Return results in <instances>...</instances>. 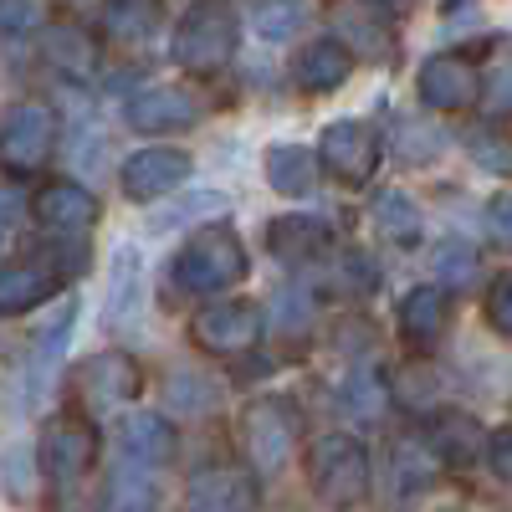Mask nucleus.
Instances as JSON below:
<instances>
[{"label": "nucleus", "mask_w": 512, "mask_h": 512, "mask_svg": "<svg viewBox=\"0 0 512 512\" xmlns=\"http://www.w3.org/2000/svg\"><path fill=\"white\" fill-rule=\"evenodd\" d=\"M487 323L497 333H512V277L507 272L492 277V287H487Z\"/></svg>", "instance_id": "nucleus-36"}, {"label": "nucleus", "mask_w": 512, "mask_h": 512, "mask_svg": "<svg viewBox=\"0 0 512 512\" xmlns=\"http://www.w3.org/2000/svg\"><path fill=\"white\" fill-rule=\"evenodd\" d=\"M487 236H492V246H512V200L507 195H492V205H487Z\"/></svg>", "instance_id": "nucleus-39"}, {"label": "nucleus", "mask_w": 512, "mask_h": 512, "mask_svg": "<svg viewBox=\"0 0 512 512\" xmlns=\"http://www.w3.org/2000/svg\"><path fill=\"white\" fill-rule=\"evenodd\" d=\"M328 26H333L338 47H344L349 57H359V62L390 67L400 57L395 16L384 6H374V0H333V6H328Z\"/></svg>", "instance_id": "nucleus-4"}, {"label": "nucleus", "mask_w": 512, "mask_h": 512, "mask_svg": "<svg viewBox=\"0 0 512 512\" xmlns=\"http://www.w3.org/2000/svg\"><path fill=\"white\" fill-rule=\"evenodd\" d=\"M308 477L313 492L328 507H354L369 492V451L354 436H318L308 451Z\"/></svg>", "instance_id": "nucleus-3"}, {"label": "nucleus", "mask_w": 512, "mask_h": 512, "mask_svg": "<svg viewBox=\"0 0 512 512\" xmlns=\"http://www.w3.org/2000/svg\"><path fill=\"white\" fill-rule=\"evenodd\" d=\"M436 451V461L446 466H472L487 446V431H482V420L477 415H466V410H436L431 420V441H425Z\"/></svg>", "instance_id": "nucleus-19"}, {"label": "nucleus", "mask_w": 512, "mask_h": 512, "mask_svg": "<svg viewBox=\"0 0 512 512\" xmlns=\"http://www.w3.org/2000/svg\"><path fill=\"white\" fill-rule=\"evenodd\" d=\"M267 246L287 267H303V262H313V256L328 251V226L318 216H282V221H272Z\"/></svg>", "instance_id": "nucleus-23"}, {"label": "nucleus", "mask_w": 512, "mask_h": 512, "mask_svg": "<svg viewBox=\"0 0 512 512\" xmlns=\"http://www.w3.org/2000/svg\"><path fill=\"white\" fill-rule=\"evenodd\" d=\"M57 292V272L52 267H0V313H31Z\"/></svg>", "instance_id": "nucleus-24"}, {"label": "nucleus", "mask_w": 512, "mask_h": 512, "mask_svg": "<svg viewBox=\"0 0 512 512\" xmlns=\"http://www.w3.org/2000/svg\"><path fill=\"white\" fill-rule=\"evenodd\" d=\"M41 57H47L57 72L67 77H93L98 72V41L88 26H72V21H57L41 31Z\"/></svg>", "instance_id": "nucleus-20"}, {"label": "nucleus", "mask_w": 512, "mask_h": 512, "mask_svg": "<svg viewBox=\"0 0 512 512\" xmlns=\"http://www.w3.org/2000/svg\"><path fill=\"white\" fill-rule=\"evenodd\" d=\"M169 277H175L180 292L216 297V292H226V287H236V282L246 277V246H241L236 231H226V226L195 231V236L180 246Z\"/></svg>", "instance_id": "nucleus-2"}, {"label": "nucleus", "mask_w": 512, "mask_h": 512, "mask_svg": "<svg viewBox=\"0 0 512 512\" xmlns=\"http://www.w3.org/2000/svg\"><path fill=\"white\" fill-rule=\"evenodd\" d=\"M446 318H451V297L441 287H415V292H405V303H400V338L425 354V349L441 344Z\"/></svg>", "instance_id": "nucleus-18"}, {"label": "nucleus", "mask_w": 512, "mask_h": 512, "mask_svg": "<svg viewBox=\"0 0 512 512\" xmlns=\"http://www.w3.org/2000/svg\"><path fill=\"white\" fill-rule=\"evenodd\" d=\"M395 144H400L405 164H425L431 154H441V134H436V128H425V123H415V118L395 123Z\"/></svg>", "instance_id": "nucleus-33"}, {"label": "nucleus", "mask_w": 512, "mask_h": 512, "mask_svg": "<svg viewBox=\"0 0 512 512\" xmlns=\"http://www.w3.org/2000/svg\"><path fill=\"white\" fill-rule=\"evenodd\" d=\"M415 93L436 113H466V108L482 103V72H477V62H466L456 52H441V57H431L420 67Z\"/></svg>", "instance_id": "nucleus-11"}, {"label": "nucleus", "mask_w": 512, "mask_h": 512, "mask_svg": "<svg viewBox=\"0 0 512 512\" xmlns=\"http://www.w3.org/2000/svg\"><path fill=\"white\" fill-rule=\"evenodd\" d=\"M277 318H282L287 333H303V328H308V303H303L297 292H282V297H277Z\"/></svg>", "instance_id": "nucleus-41"}, {"label": "nucleus", "mask_w": 512, "mask_h": 512, "mask_svg": "<svg viewBox=\"0 0 512 512\" xmlns=\"http://www.w3.org/2000/svg\"><path fill=\"white\" fill-rule=\"evenodd\" d=\"M118 441H123V456L128 461H139V466H164L169 456H175V425H169L164 415H154V410H139V415H128L123 420V431H118Z\"/></svg>", "instance_id": "nucleus-21"}, {"label": "nucleus", "mask_w": 512, "mask_h": 512, "mask_svg": "<svg viewBox=\"0 0 512 512\" xmlns=\"http://www.w3.org/2000/svg\"><path fill=\"white\" fill-rule=\"evenodd\" d=\"M390 400H400L405 410L425 415V410H441V374L425 364V359H410L400 364V374L390 379V390H384Z\"/></svg>", "instance_id": "nucleus-27"}, {"label": "nucleus", "mask_w": 512, "mask_h": 512, "mask_svg": "<svg viewBox=\"0 0 512 512\" xmlns=\"http://www.w3.org/2000/svg\"><path fill=\"white\" fill-rule=\"evenodd\" d=\"M256 477L236 461H216V466H200L185 487V507L190 512H251L256 507Z\"/></svg>", "instance_id": "nucleus-13"}, {"label": "nucleus", "mask_w": 512, "mask_h": 512, "mask_svg": "<svg viewBox=\"0 0 512 512\" xmlns=\"http://www.w3.org/2000/svg\"><path fill=\"white\" fill-rule=\"evenodd\" d=\"M36 461L52 482L67 487L98 461V431L82 415H57V420H47V431L36 441Z\"/></svg>", "instance_id": "nucleus-9"}, {"label": "nucleus", "mask_w": 512, "mask_h": 512, "mask_svg": "<svg viewBox=\"0 0 512 512\" xmlns=\"http://www.w3.org/2000/svg\"><path fill=\"white\" fill-rule=\"evenodd\" d=\"M72 390L77 400L88 405V410H118L128 400H139L144 390V369L139 359H128V354H93V359H82L77 374H72Z\"/></svg>", "instance_id": "nucleus-10"}, {"label": "nucleus", "mask_w": 512, "mask_h": 512, "mask_svg": "<svg viewBox=\"0 0 512 512\" xmlns=\"http://www.w3.org/2000/svg\"><path fill=\"white\" fill-rule=\"evenodd\" d=\"M487 461H492V477L497 482H512V431H497V436H487Z\"/></svg>", "instance_id": "nucleus-40"}, {"label": "nucleus", "mask_w": 512, "mask_h": 512, "mask_svg": "<svg viewBox=\"0 0 512 512\" xmlns=\"http://www.w3.org/2000/svg\"><path fill=\"white\" fill-rule=\"evenodd\" d=\"M267 180L277 195H308L318 185V154L303 144H277L267 149Z\"/></svg>", "instance_id": "nucleus-25"}, {"label": "nucleus", "mask_w": 512, "mask_h": 512, "mask_svg": "<svg viewBox=\"0 0 512 512\" xmlns=\"http://www.w3.org/2000/svg\"><path fill=\"white\" fill-rule=\"evenodd\" d=\"M236 41H241V21H236V11L226 6V0H195L175 26L169 57L195 77H210L236 57Z\"/></svg>", "instance_id": "nucleus-1"}, {"label": "nucleus", "mask_w": 512, "mask_h": 512, "mask_svg": "<svg viewBox=\"0 0 512 512\" xmlns=\"http://www.w3.org/2000/svg\"><path fill=\"white\" fill-rule=\"evenodd\" d=\"M41 21V0H0V31L21 36Z\"/></svg>", "instance_id": "nucleus-38"}, {"label": "nucleus", "mask_w": 512, "mask_h": 512, "mask_svg": "<svg viewBox=\"0 0 512 512\" xmlns=\"http://www.w3.org/2000/svg\"><path fill=\"white\" fill-rule=\"evenodd\" d=\"M52 149H57V113L47 103H21L6 113V123H0V159H6V169L31 175V169L52 159Z\"/></svg>", "instance_id": "nucleus-8"}, {"label": "nucleus", "mask_w": 512, "mask_h": 512, "mask_svg": "<svg viewBox=\"0 0 512 512\" xmlns=\"http://www.w3.org/2000/svg\"><path fill=\"white\" fill-rule=\"evenodd\" d=\"M159 21V6L154 0H108L103 6V26L113 41H144Z\"/></svg>", "instance_id": "nucleus-29"}, {"label": "nucleus", "mask_w": 512, "mask_h": 512, "mask_svg": "<svg viewBox=\"0 0 512 512\" xmlns=\"http://www.w3.org/2000/svg\"><path fill=\"white\" fill-rule=\"evenodd\" d=\"M190 338L205 354H216V359L246 354V349H256V338H262V308L246 303V297H221V303H210V308L195 313Z\"/></svg>", "instance_id": "nucleus-6"}, {"label": "nucleus", "mask_w": 512, "mask_h": 512, "mask_svg": "<svg viewBox=\"0 0 512 512\" xmlns=\"http://www.w3.org/2000/svg\"><path fill=\"white\" fill-rule=\"evenodd\" d=\"M472 154H477V164L492 169V175H507V169H512V159H507V139L497 134V128H482V134H472Z\"/></svg>", "instance_id": "nucleus-35"}, {"label": "nucleus", "mask_w": 512, "mask_h": 512, "mask_svg": "<svg viewBox=\"0 0 512 512\" xmlns=\"http://www.w3.org/2000/svg\"><path fill=\"white\" fill-rule=\"evenodd\" d=\"M123 118H128V128H139V134H180V128H190L200 118V103H195V93L159 82V88H144V93L128 98Z\"/></svg>", "instance_id": "nucleus-15"}, {"label": "nucleus", "mask_w": 512, "mask_h": 512, "mask_svg": "<svg viewBox=\"0 0 512 512\" xmlns=\"http://www.w3.org/2000/svg\"><path fill=\"white\" fill-rule=\"evenodd\" d=\"M251 26L262 31L267 41H287L297 26H303V6H297V0H256Z\"/></svg>", "instance_id": "nucleus-31"}, {"label": "nucleus", "mask_w": 512, "mask_h": 512, "mask_svg": "<svg viewBox=\"0 0 512 512\" xmlns=\"http://www.w3.org/2000/svg\"><path fill=\"white\" fill-rule=\"evenodd\" d=\"M16 210H21V200H16L11 190H0V231H6V226L16 221Z\"/></svg>", "instance_id": "nucleus-42"}, {"label": "nucleus", "mask_w": 512, "mask_h": 512, "mask_svg": "<svg viewBox=\"0 0 512 512\" xmlns=\"http://www.w3.org/2000/svg\"><path fill=\"white\" fill-rule=\"evenodd\" d=\"M231 205L226 190H200L195 200H185L180 210H164V216H154V231H175V226H190L200 216H221V210Z\"/></svg>", "instance_id": "nucleus-32"}, {"label": "nucleus", "mask_w": 512, "mask_h": 512, "mask_svg": "<svg viewBox=\"0 0 512 512\" xmlns=\"http://www.w3.org/2000/svg\"><path fill=\"white\" fill-rule=\"evenodd\" d=\"M379 272L364 251H338V287L344 292H374Z\"/></svg>", "instance_id": "nucleus-34"}, {"label": "nucleus", "mask_w": 512, "mask_h": 512, "mask_svg": "<svg viewBox=\"0 0 512 512\" xmlns=\"http://www.w3.org/2000/svg\"><path fill=\"white\" fill-rule=\"evenodd\" d=\"M374 231L384 236V241H395V246H415L420 241V231H425V216H420V205L410 200V195H400V190H384V195H374Z\"/></svg>", "instance_id": "nucleus-26"}, {"label": "nucleus", "mask_w": 512, "mask_h": 512, "mask_svg": "<svg viewBox=\"0 0 512 512\" xmlns=\"http://www.w3.org/2000/svg\"><path fill=\"white\" fill-rule=\"evenodd\" d=\"M185 180H190V154H185V149H169V144H154V149L128 154L123 175H118L123 195L134 200V205H149V200L175 195Z\"/></svg>", "instance_id": "nucleus-12"}, {"label": "nucleus", "mask_w": 512, "mask_h": 512, "mask_svg": "<svg viewBox=\"0 0 512 512\" xmlns=\"http://www.w3.org/2000/svg\"><path fill=\"white\" fill-rule=\"evenodd\" d=\"M318 164L338 185H369L374 169H379V134L359 118H344V123H328L323 139H318Z\"/></svg>", "instance_id": "nucleus-7"}, {"label": "nucleus", "mask_w": 512, "mask_h": 512, "mask_svg": "<svg viewBox=\"0 0 512 512\" xmlns=\"http://www.w3.org/2000/svg\"><path fill=\"white\" fill-rule=\"evenodd\" d=\"M303 425H297V410L287 400H251L246 415H241V441H246V456L256 461V472H282Z\"/></svg>", "instance_id": "nucleus-5"}, {"label": "nucleus", "mask_w": 512, "mask_h": 512, "mask_svg": "<svg viewBox=\"0 0 512 512\" xmlns=\"http://www.w3.org/2000/svg\"><path fill=\"white\" fill-rule=\"evenodd\" d=\"M431 267H436V277L446 282V287H472L477 282V251L466 246V241H441L436 246V256H431Z\"/></svg>", "instance_id": "nucleus-30"}, {"label": "nucleus", "mask_w": 512, "mask_h": 512, "mask_svg": "<svg viewBox=\"0 0 512 512\" xmlns=\"http://www.w3.org/2000/svg\"><path fill=\"white\" fill-rule=\"evenodd\" d=\"M349 72H354V57H349L344 47H338L333 36H318V41H308V47L292 57V82H297L303 93H318V98L344 88V82H349Z\"/></svg>", "instance_id": "nucleus-17"}, {"label": "nucleus", "mask_w": 512, "mask_h": 512, "mask_svg": "<svg viewBox=\"0 0 512 512\" xmlns=\"http://www.w3.org/2000/svg\"><path fill=\"white\" fill-rule=\"evenodd\" d=\"M384 379H379V369H349V379L338 384V410H344L349 420H359V425H374L379 415H384Z\"/></svg>", "instance_id": "nucleus-28"}, {"label": "nucleus", "mask_w": 512, "mask_h": 512, "mask_svg": "<svg viewBox=\"0 0 512 512\" xmlns=\"http://www.w3.org/2000/svg\"><path fill=\"white\" fill-rule=\"evenodd\" d=\"M374 6H384V11H405L410 0H374Z\"/></svg>", "instance_id": "nucleus-43"}, {"label": "nucleus", "mask_w": 512, "mask_h": 512, "mask_svg": "<svg viewBox=\"0 0 512 512\" xmlns=\"http://www.w3.org/2000/svg\"><path fill=\"white\" fill-rule=\"evenodd\" d=\"M210 384L205 379H190V374H175L169 379V400H175V410H210Z\"/></svg>", "instance_id": "nucleus-37"}, {"label": "nucleus", "mask_w": 512, "mask_h": 512, "mask_svg": "<svg viewBox=\"0 0 512 512\" xmlns=\"http://www.w3.org/2000/svg\"><path fill=\"white\" fill-rule=\"evenodd\" d=\"M436 472H441V461H436L431 446H425V436H400L395 441V451H390V492L400 502L420 497L425 487L436 482Z\"/></svg>", "instance_id": "nucleus-22"}, {"label": "nucleus", "mask_w": 512, "mask_h": 512, "mask_svg": "<svg viewBox=\"0 0 512 512\" xmlns=\"http://www.w3.org/2000/svg\"><path fill=\"white\" fill-rule=\"evenodd\" d=\"M36 221L47 231H62V236H82V231H93V221H98V200H93L88 185H77V180H52L47 190L36 195Z\"/></svg>", "instance_id": "nucleus-16"}, {"label": "nucleus", "mask_w": 512, "mask_h": 512, "mask_svg": "<svg viewBox=\"0 0 512 512\" xmlns=\"http://www.w3.org/2000/svg\"><path fill=\"white\" fill-rule=\"evenodd\" d=\"M144 318V256L134 241H123L113 251V277H108V297H103V323L113 333H134Z\"/></svg>", "instance_id": "nucleus-14"}]
</instances>
